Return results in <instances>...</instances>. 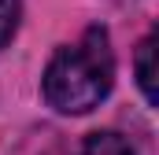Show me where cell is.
Listing matches in <instances>:
<instances>
[{
	"mask_svg": "<svg viewBox=\"0 0 159 155\" xmlns=\"http://www.w3.org/2000/svg\"><path fill=\"white\" fill-rule=\"evenodd\" d=\"M137 85H141L144 100L156 107V100H159L156 96V33H148L137 48Z\"/></svg>",
	"mask_w": 159,
	"mask_h": 155,
	"instance_id": "2",
	"label": "cell"
},
{
	"mask_svg": "<svg viewBox=\"0 0 159 155\" xmlns=\"http://www.w3.org/2000/svg\"><path fill=\"white\" fill-rule=\"evenodd\" d=\"M81 155H137V152H133V144H129L122 133L104 129V133H93V137L85 140Z\"/></svg>",
	"mask_w": 159,
	"mask_h": 155,
	"instance_id": "3",
	"label": "cell"
},
{
	"mask_svg": "<svg viewBox=\"0 0 159 155\" xmlns=\"http://www.w3.org/2000/svg\"><path fill=\"white\" fill-rule=\"evenodd\" d=\"M115 85V52L104 26H89L74 44H63L44 67L41 89L59 115H85L107 100Z\"/></svg>",
	"mask_w": 159,
	"mask_h": 155,
	"instance_id": "1",
	"label": "cell"
},
{
	"mask_svg": "<svg viewBox=\"0 0 159 155\" xmlns=\"http://www.w3.org/2000/svg\"><path fill=\"white\" fill-rule=\"evenodd\" d=\"M19 15H22V0H0V48H7V41L15 37Z\"/></svg>",
	"mask_w": 159,
	"mask_h": 155,
	"instance_id": "4",
	"label": "cell"
}]
</instances>
